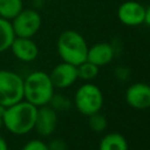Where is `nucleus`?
<instances>
[{"instance_id": "f257e3e1", "label": "nucleus", "mask_w": 150, "mask_h": 150, "mask_svg": "<svg viewBox=\"0 0 150 150\" xmlns=\"http://www.w3.org/2000/svg\"><path fill=\"white\" fill-rule=\"evenodd\" d=\"M38 107L22 100L5 108L2 125L13 135H26L34 129Z\"/></svg>"}, {"instance_id": "f03ea898", "label": "nucleus", "mask_w": 150, "mask_h": 150, "mask_svg": "<svg viewBox=\"0 0 150 150\" xmlns=\"http://www.w3.org/2000/svg\"><path fill=\"white\" fill-rule=\"evenodd\" d=\"M54 89L49 74L41 70L32 71L23 80V100L38 108L46 105L54 95Z\"/></svg>"}, {"instance_id": "7ed1b4c3", "label": "nucleus", "mask_w": 150, "mask_h": 150, "mask_svg": "<svg viewBox=\"0 0 150 150\" xmlns=\"http://www.w3.org/2000/svg\"><path fill=\"white\" fill-rule=\"evenodd\" d=\"M56 49L59 56L63 62L79 66L87 60V41L76 30L68 29L62 32L57 38Z\"/></svg>"}, {"instance_id": "20e7f679", "label": "nucleus", "mask_w": 150, "mask_h": 150, "mask_svg": "<svg viewBox=\"0 0 150 150\" xmlns=\"http://www.w3.org/2000/svg\"><path fill=\"white\" fill-rule=\"evenodd\" d=\"M23 100V79L7 69H0V105L9 107Z\"/></svg>"}, {"instance_id": "39448f33", "label": "nucleus", "mask_w": 150, "mask_h": 150, "mask_svg": "<svg viewBox=\"0 0 150 150\" xmlns=\"http://www.w3.org/2000/svg\"><path fill=\"white\" fill-rule=\"evenodd\" d=\"M74 104L82 115L90 116L102 109L103 94L101 89L93 83L82 84L75 93Z\"/></svg>"}, {"instance_id": "423d86ee", "label": "nucleus", "mask_w": 150, "mask_h": 150, "mask_svg": "<svg viewBox=\"0 0 150 150\" xmlns=\"http://www.w3.org/2000/svg\"><path fill=\"white\" fill-rule=\"evenodd\" d=\"M15 36L33 38L41 28L42 18L36 9L23 8L13 20H11Z\"/></svg>"}, {"instance_id": "0eeeda50", "label": "nucleus", "mask_w": 150, "mask_h": 150, "mask_svg": "<svg viewBox=\"0 0 150 150\" xmlns=\"http://www.w3.org/2000/svg\"><path fill=\"white\" fill-rule=\"evenodd\" d=\"M145 8L141 2L128 0L122 2L117 8V19L121 23L129 27H136L144 23Z\"/></svg>"}, {"instance_id": "6e6552de", "label": "nucleus", "mask_w": 150, "mask_h": 150, "mask_svg": "<svg viewBox=\"0 0 150 150\" xmlns=\"http://www.w3.org/2000/svg\"><path fill=\"white\" fill-rule=\"evenodd\" d=\"M49 77L54 88H59V89L69 88L79 79L77 68L74 64L62 61L52 69V71L49 73Z\"/></svg>"}, {"instance_id": "1a4fd4ad", "label": "nucleus", "mask_w": 150, "mask_h": 150, "mask_svg": "<svg viewBox=\"0 0 150 150\" xmlns=\"http://www.w3.org/2000/svg\"><path fill=\"white\" fill-rule=\"evenodd\" d=\"M57 125V111L54 110L49 104L38 108L34 129L43 137L50 136Z\"/></svg>"}, {"instance_id": "9d476101", "label": "nucleus", "mask_w": 150, "mask_h": 150, "mask_svg": "<svg viewBox=\"0 0 150 150\" xmlns=\"http://www.w3.org/2000/svg\"><path fill=\"white\" fill-rule=\"evenodd\" d=\"M125 102L134 109L150 108V86L143 82L131 84L125 91Z\"/></svg>"}, {"instance_id": "9b49d317", "label": "nucleus", "mask_w": 150, "mask_h": 150, "mask_svg": "<svg viewBox=\"0 0 150 150\" xmlns=\"http://www.w3.org/2000/svg\"><path fill=\"white\" fill-rule=\"evenodd\" d=\"M13 55L21 62H32L39 55V47L32 40V38H19L15 36L11 48Z\"/></svg>"}, {"instance_id": "f8f14e48", "label": "nucleus", "mask_w": 150, "mask_h": 150, "mask_svg": "<svg viewBox=\"0 0 150 150\" xmlns=\"http://www.w3.org/2000/svg\"><path fill=\"white\" fill-rule=\"evenodd\" d=\"M115 56V47L109 42H97L88 47L87 61L94 63L98 68L109 64Z\"/></svg>"}, {"instance_id": "ddd939ff", "label": "nucleus", "mask_w": 150, "mask_h": 150, "mask_svg": "<svg viewBox=\"0 0 150 150\" xmlns=\"http://www.w3.org/2000/svg\"><path fill=\"white\" fill-rule=\"evenodd\" d=\"M98 150H128V142L123 135L110 132L101 139Z\"/></svg>"}, {"instance_id": "4468645a", "label": "nucleus", "mask_w": 150, "mask_h": 150, "mask_svg": "<svg viewBox=\"0 0 150 150\" xmlns=\"http://www.w3.org/2000/svg\"><path fill=\"white\" fill-rule=\"evenodd\" d=\"M15 34L9 20L0 16V53H4L11 48Z\"/></svg>"}, {"instance_id": "2eb2a0df", "label": "nucleus", "mask_w": 150, "mask_h": 150, "mask_svg": "<svg viewBox=\"0 0 150 150\" xmlns=\"http://www.w3.org/2000/svg\"><path fill=\"white\" fill-rule=\"evenodd\" d=\"M22 9V0H0V16L6 20H13Z\"/></svg>"}, {"instance_id": "dca6fc26", "label": "nucleus", "mask_w": 150, "mask_h": 150, "mask_svg": "<svg viewBox=\"0 0 150 150\" xmlns=\"http://www.w3.org/2000/svg\"><path fill=\"white\" fill-rule=\"evenodd\" d=\"M76 68H77V76L81 80L90 81V80L95 79L98 74V67L87 60L84 62L80 63L79 66H76Z\"/></svg>"}, {"instance_id": "f3484780", "label": "nucleus", "mask_w": 150, "mask_h": 150, "mask_svg": "<svg viewBox=\"0 0 150 150\" xmlns=\"http://www.w3.org/2000/svg\"><path fill=\"white\" fill-rule=\"evenodd\" d=\"M48 104L56 111H64L71 107L70 100L63 95H60V94H54Z\"/></svg>"}, {"instance_id": "a211bd4d", "label": "nucleus", "mask_w": 150, "mask_h": 150, "mask_svg": "<svg viewBox=\"0 0 150 150\" xmlns=\"http://www.w3.org/2000/svg\"><path fill=\"white\" fill-rule=\"evenodd\" d=\"M88 117H89V121H88L89 128L93 131L101 132V131L105 130V128H107V118L102 114H100V111L95 112V114H93V115H90Z\"/></svg>"}, {"instance_id": "6ab92c4d", "label": "nucleus", "mask_w": 150, "mask_h": 150, "mask_svg": "<svg viewBox=\"0 0 150 150\" xmlns=\"http://www.w3.org/2000/svg\"><path fill=\"white\" fill-rule=\"evenodd\" d=\"M21 150H48V145L41 139H30L21 148Z\"/></svg>"}, {"instance_id": "aec40b11", "label": "nucleus", "mask_w": 150, "mask_h": 150, "mask_svg": "<svg viewBox=\"0 0 150 150\" xmlns=\"http://www.w3.org/2000/svg\"><path fill=\"white\" fill-rule=\"evenodd\" d=\"M47 145H48V150H67V144L61 138H54Z\"/></svg>"}, {"instance_id": "412c9836", "label": "nucleus", "mask_w": 150, "mask_h": 150, "mask_svg": "<svg viewBox=\"0 0 150 150\" xmlns=\"http://www.w3.org/2000/svg\"><path fill=\"white\" fill-rule=\"evenodd\" d=\"M129 75H130V70L125 67H117L115 69V77L121 82L127 81L129 79Z\"/></svg>"}, {"instance_id": "4be33fe9", "label": "nucleus", "mask_w": 150, "mask_h": 150, "mask_svg": "<svg viewBox=\"0 0 150 150\" xmlns=\"http://www.w3.org/2000/svg\"><path fill=\"white\" fill-rule=\"evenodd\" d=\"M144 23L150 27V5L145 8V20H144Z\"/></svg>"}, {"instance_id": "5701e85b", "label": "nucleus", "mask_w": 150, "mask_h": 150, "mask_svg": "<svg viewBox=\"0 0 150 150\" xmlns=\"http://www.w3.org/2000/svg\"><path fill=\"white\" fill-rule=\"evenodd\" d=\"M0 150H8V145H7V142L5 141L4 137L0 136Z\"/></svg>"}, {"instance_id": "b1692460", "label": "nucleus", "mask_w": 150, "mask_h": 150, "mask_svg": "<svg viewBox=\"0 0 150 150\" xmlns=\"http://www.w3.org/2000/svg\"><path fill=\"white\" fill-rule=\"evenodd\" d=\"M1 127H2V117L0 116V128H1Z\"/></svg>"}]
</instances>
